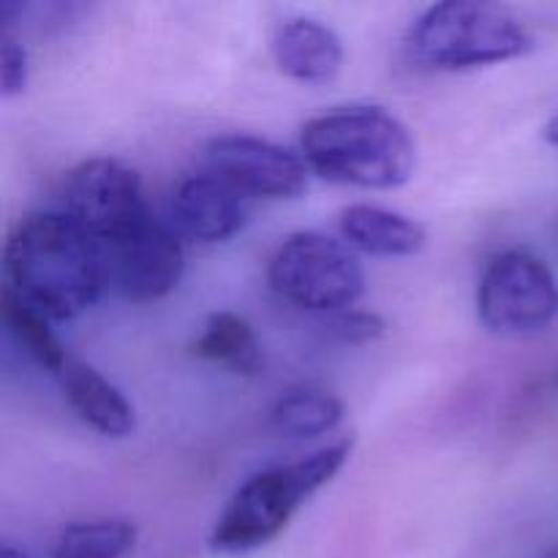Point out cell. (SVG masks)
Here are the masks:
<instances>
[{
	"label": "cell",
	"instance_id": "obj_1",
	"mask_svg": "<svg viewBox=\"0 0 558 558\" xmlns=\"http://www.w3.org/2000/svg\"><path fill=\"white\" fill-rule=\"evenodd\" d=\"M98 245L65 213H33L3 248V289L58 322L85 314L107 289Z\"/></svg>",
	"mask_w": 558,
	"mask_h": 558
},
{
	"label": "cell",
	"instance_id": "obj_2",
	"mask_svg": "<svg viewBox=\"0 0 558 558\" xmlns=\"http://www.w3.org/2000/svg\"><path fill=\"white\" fill-rule=\"evenodd\" d=\"M300 156L330 183L371 191L409 183L417 167V145L407 125L374 104L332 107L305 120Z\"/></svg>",
	"mask_w": 558,
	"mask_h": 558
},
{
	"label": "cell",
	"instance_id": "obj_3",
	"mask_svg": "<svg viewBox=\"0 0 558 558\" xmlns=\"http://www.w3.org/2000/svg\"><path fill=\"white\" fill-rule=\"evenodd\" d=\"M354 439L330 441L298 461L262 469L245 480L210 532V550L221 556H243L281 537L300 507L332 483L349 463Z\"/></svg>",
	"mask_w": 558,
	"mask_h": 558
},
{
	"label": "cell",
	"instance_id": "obj_4",
	"mask_svg": "<svg viewBox=\"0 0 558 558\" xmlns=\"http://www.w3.org/2000/svg\"><path fill=\"white\" fill-rule=\"evenodd\" d=\"M534 44L532 31L505 5L445 0L414 20L407 54L417 69L456 74L523 58Z\"/></svg>",
	"mask_w": 558,
	"mask_h": 558
},
{
	"label": "cell",
	"instance_id": "obj_5",
	"mask_svg": "<svg viewBox=\"0 0 558 558\" xmlns=\"http://www.w3.org/2000/svg\"><path fill=\"white\" fill-rule=\"evenodd\" d=\"M267 283L298 308L338 314L352 308L365 292V272L352 245L308 229L278 245L267 262Z\"/></svg>",
	"mask_w": 558,
	"mask_h": 558
},
{
	"label": "cell",
	"instance_id": "obj_6",
	"mask_svg": "<svg viewBox=\"0 0 558 558\" xmlns=\"http://www.w3.org/2000/svg\"><path fill=\"white\" fill-rule=\"evenodd\" d=\"M60 213H65L98 251L153 218L140 174L112 158H90L71 169L60 189Z\"/></svg>",
	"mask_w": 558,
	"mask_h": 558
},
{
	"label": "cell",
	"instance_id": "obj_7",
	"mask_svg": "<svg viewBox=\"0 0 558 558\" xmlns=\"http://www.w3.org/2000/svg\"><path fill=\"white\" fill-rule=\"evenodd\" d=\"M477 316L485 330L496 336H529L545 330L558 316L556 276L529 251H501L480 276Z\"/></svg>",
	"mask_w": 558,
	"mask_h": 558
},
{
	"label": "cell",
	"instance_id": "obj_8",
	"mask_svg": "<svg viewBox=\"0 0 558 558\" xmlns=\"http://www.w3.org/2000/svg\"><path fill=\"white\" fill-rule=\"evenodd\" d=\"M207 172L243 199H298L308 191L311 169L300 153L254 134H221L205 150Z\"/></svg>",
	"mask_w": 558,
	"mask_h": 558
},
{
	"label": "cell",
	"instance_id": "obj_9",
	"mask_svg": "<svg viewBox=\"0 0 558 558\" xmlns=\"http://www.w3.org/2000/svg\"><path fill=\"white\" fill-rule=\"evenodd\" d=\"M107 283L131 303H153L178 289L185 272L183 240L156 216L101 251Z\"/></svg>",
	"mask_w": 558,
	"mask_h": 558
},
{
	"label": "cell",
	"instance_id": "obj_10",
	"mask_svg": "<svg viewBox=\"0 0 558 558\" xmlns=\"http://www.w3.org/2000/svg\"><path fill=\"white\" fill-rule=\"evenodd\" d=\"M169 227L191 243H227L245 227V199L213 172L191 174L172 191Z\"/></svg>",
	"mask_w": 558,
	"mask_h": 558
},
{
	"label": "cell",
	"instance_id": "obj_11",
	"mask_svg": "<svg viewBox=\"0 0 558 558\" xmlns=\"http://www.w3.org/2000/svg\"><path fill=\"white\" fill-rule=\"evenodd\" d=\"M272 58L300 85H330L343 65V41L314 16H289L272 33Z\"/></svg>",
	"mask_w": 558,
	"mask_h": 558
},
{
	"label": "cell",
	"instance_id": "obj_12",
	"mask_svg": "<svg viewBox=\"0 0 558 558\" xmlns=\"http://www.w3.org/2000/svg\"><path fill=\"white\" fill-rule=\"evenodd\" d=\"M58 376L65 401L87 428L109 439H125L134 434L136 412L131 401L93 365L71 357Z\"/></svg>",
	"mask_w": 558,
	"mask_h": 558
},
{
	"label": "cell",
	"instance_id": "obj_13",
	"mask_svg": "<svg viewBox=\"0 0 558 558\" xmlns=\"http://www.w3.org/2000/svg\"><path fill=\"white\" fill-rule=\"evenodd\" d=\"M347 245L371 256H414L428 243V232L420 221L379 205H349L338 218Z\"/></svg>",
	"mask_w": 558,
	"mask_h": 558
},
{
	"label": "cell",
	"instance_id": "obj_14",
	"mask_svg": "<svg viewBox=\"0 0 558 558\" xmlns=\"http://www.w3.org/2000/svg\"><path fill=\"white\" fill-rule=\"evenodd\" d=\"M191 354L202 363L221 365L238 376H259L265 368L254 327L232 311H216L207 316L199 336L191 343Z\"/></svg>",
	"mask_w": 558,
	"mask_h": 558
},
{
	"label": "cell",
	"instance_id": "obj_15",
	"mask_svg": "<svg viewBox=\"0 0 558 558\" xmlns=\"http://www.w3.org/2000/svg\"><path fill=\"white\" fill-rule=\"evenodd\" d=\"M347 417V407L336 392L325 390L319 385H300L283 392L270 409V425L276 434L287 439H316Z\"/></svg>",
	"mask_w": 558,
	"mask_h": 558
},
{
	"label": "cell",
	"instance_id": "obj_16",
	"mask_svg": "<svg viewBox=\"0 0 558 558\" xmlns=\"http://www.w3.org/2000/svg\"><path fill=\"white\" fill-rule=\"evenodd\" d=\"M0 308H3V325L11 341L25 349V354L36 365L52 371V374H60L71 357L63 343H60V338L52 332V327H49V316H44L41 311L11 294L9 289H3V294H0Z\"/></svg>",
	"mask_w": 558,
	"mask_h": 558
},
{
	"label": "cell",
	"instance_id": "obj_17",
	"mask_svg": "<svg viewBox=\"0 0 558 558\" xmlns=\"http://www.w3.org/2000/svg\"><path fill=\"white\" fill-rule=\"evenodd\" d=\"M136 545V526L125 518L74 521L58 534L52 558H123Z\"/></svg>",
	"mask_w": 558,
	"mask_h": 558
},
{
	"label": "cell",
	"instance_id": "obj_18",
	"mask_svg": "<svg viewBox=\"0 0 558 558\" xmlns=\"http://www.w3.org/2000/svg\"><path fill=\"white\" fill-rule=\"evenodd\" d=\"M325 332L330 338H336L338 343H371L379 341L387 332V322L381 319L374 311H357L347 308L338 311V314H327L325 319Z\"/></svg>",
	"mask_w": 558,
	"mask_h": 558
},
{
	"label": "cell",
	"instance_id": "obj_19",
	"mask_svg": "<svg viewBox=\"0 0 558 558\" xmlns=\"http://www.w3.org/2000/svg\"><path fill=\"white\" fill-rule=\"evenodd\" d=\"M31 82V58L20 38L3 33L0 38V93L3 98H14L25 93Z\"/></svg>",
	"mask_w": 558,
	"mask_h": 558
},
{
	"label": "cell",
	"instance_id": "obj_20",
	"mask_svg": "<svg viewBox=\"0 0 558 558\" xmlns=\"http://www.w3.org/2000/svg\"><path fill=\"white\" fill-rule=\"evenodd\" d=\"M543 136H545V142H550V145L558 147V112L548 120V123H545Z\"/></svg>",
	"mask_w": 558,
	"mask_h": 558
},
{
	"label": "cell",
	"instance_id": "obj_21",
	"mask_svg": "<svg viewBox=\"0 0 558 558\" xmlns=\"http://www.w3.org/2000/svg\"><path fill=\"white\" fill-rule=\"evenodd\" d=\"M0 558H27V556L22 554V550H16L14 545H9V543H5L3 548H0Z\"/></svg>",
	"mask_w": 558,
	"mask_h": 558
},
{
	"label": "cell",
	"instance_id": "obj_22",
	"mask_svg": "<svg viewBox=\"0 0 558 558\" xmlns=\"http://www.w3.org/2000/svg\"><path fill=\"white\" fill-rule=\"evenodd\" d=\"M537 558H558V539H556L554 545H550L548 550H545V554H539Z\"/></svg>",
	"mask_w": 558,
	"mask_h": 558
}]
</instances>
